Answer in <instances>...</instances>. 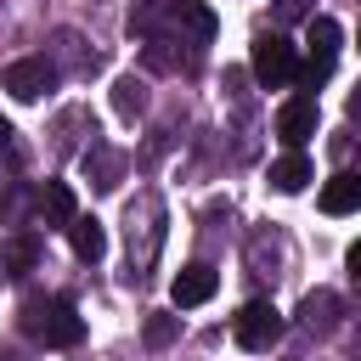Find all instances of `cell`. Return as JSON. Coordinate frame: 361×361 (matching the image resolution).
Segmentation results:
<instances>
[{"mask_svg": "<svg viewBox=\"0 0 361 361\" xmlns=\"http://www.w3.org/2000/svg\"><path fill=\"white\" fill-rule=\"evenodd\" d=\"M350 118H361V85L350 90Z\"/></svg>", "mask_w": 361, "mask_h": 361, "instance_id": "cell-19", "label": "cell"}, {"mask_svg": "<svg viewBox=\"0 0 361 361\" xmlns=\"http://www.w3.org/2000/svg\"><path fill=\"white\" fill-rule=\"evenodd\" d=\"M276 135H282L288 147H305V141L316 135V96H310V90H299V96L282 102V113H276Z\"/></svg>", "mask_w": 361, "mask_h": 361, "instance_id": "cell-5", "label": "cell"}, {"mask_svg": "<svg viewBox=\"0 0 361 361\" xmlns=\"http://www.w3.org/2000/svg\"><path fill=\"white\" fill-rule=\"evenodd\" d=\"M310 0H276V23H310Z\"/></svg>", "mask_w": 361, "mask_h": 361, "instance_id": "cell-17", "label": "cell"}, {"mask_svg": "<svg viewBox=\"0 0 361 361\" xmlns=\"http://www.w3.org/2000/svg\"><path fill=\"white\" fill-rule=\"evenodd\" d=\"M0 85H6L17 102H39V96L56 85V68H51L45 56H17V62L0 73Z\"/></svg>", "mask_w": 361, "mask_h": 361, "instance_id": "cell-4", "label": "cell"}, {"mask_svg": "<svg viewBox=\"0 0 361 361\" xmlns=\"http://www.w3.org/2000/svg\"><path fill=\"white\" fill-rule=\"evenodd\" d=\"M113 107H118L124 118H135V113L147 107V85H141L135 73H118V79H113Z\"/></svg>", "mask_w": 361, "mask_h": 361, "instance_id": "cell-15", "label": "cell"}, {"mask_svg": "<svg viewBox=\"0 0 361 361\" xmlns=\"http://www.w3.org/2000/svg\"><path fill=\"white\" fill-rule=\"evenodd\" d=\"M68 243H73V254H79V259H102V254H107V231H102V220H96V214H73Z\"/></svg>", "mask_w": 361, "mask_h": 361, "instance_id": "cell-11", "label": "cell"}, {"mask_svg": "<svg viewBox=\"0 0 361 361\" xmlns=\"http://www.w3.org/2000/svg\"><path fill=\"white\" fill-rule=\"evenodd\" d=\"M214 288H220V276H214V265H180L175 271V282H169V299L180 305V310H192V305H203V299H214Z\"/></svg>", "mask_w": 361, "mask_h": 361, "instance_id": "cell-6", "label": "cell"}, {"mask_svg": "<svg viewBox=\"0 0 361 361\" xmlns=\"http://www.w3.org/2000/svg\"><path fill=\"white\" fill-rule=\"evenodd\" d=\"M299 316H305L310 333H333V327H338V293H327V288L310 293V299L299 305Z\"/></svg>", "mask_w": 361, "mask_h": 361, "instance_id": "cell-14", "label": "cell"}, {"mask_svg": "<svg viewBox=\"0 0 361 361\" xmlns=\"http://www.w3.org/2000/svg\"><path fill=\"white\" fill-rule=\"evenodd\" d=\"M6 135H11V124H6V118H0V141H6Z\"/></svg>", "mask_w": 361, "mask_h": 361, "instance_id": "cell-20", "label": "cell"}, {"mask_svg": "<svg viewBox=\"0 0 361 361\" xmlns=\"http://www.w3.org/2000/svg\"><path fill=\"white\" fill-rule=\"evenodd\" d=\"M344 265H350V271H355V276H361V237H355V243H350V254H344Z\"/></svg>", "mask_w": 361, "mask_h": 361, "instance_id": "cell-18", "label": "cell"}, {"mask_svg": "<svg viewBox=\"0 0 361 361\" xmlns=\"http://www.w3.org/2000/svg\"><path fill=\"white\" fill-rule=\"evenodd\" d=\"M231 338H237L243 350H271V344L282 338V316H276V305H271V299H248V305L231 316Z\"/></svg>", "mask_w": 361, "mask_h": 361, "instance_id": "cell-3", "label": "cell"}, {"mask_svg": "<svg viewBox=\"0 0 361 361\" xmlns=\"http://www.w3.org/2000/svg\"><path fill=\"white\" fill-rule=\"evenodd\" d=\"M73 214H79L73 209V186L68 180H45L39 186V220L45 226H73Z\"/></svg>", "mask_w": 361, "mask_h": 361, "instance_id": "cell-9", "label": "cell"}, {"mask_svg": "<svg viewBox=\"0 0 361 361\" xmlns=\"http://www.w3.org/2000/svg\"><path fill=\"white\" fill-rule=\"evenodd\" d=\"M322 209H327V214H355V209H361V175H355V169L333 175V180L322 186Z\"/></svg>", "mask_w": 361, "mask_h": 361, "instance_id": "cell-10", "label": "cell"}, {"mask_svg": "<svg viewBox=\"0 0 361 361\" xmlns=\"http://www.w3.org/2000/svg\"><path fill=\"white\" fill-rule=\"evenodd\" d=\"M175 338H180V316H164V310L147 316V344H152V350H169Z\"/></svg>", "mask_w": 361, "mask_h": 361, "instance_id": "cell-16", "label": "cell"}, {"mask_svg": "<svg viewBox=\"0 0 361 361\" xmlns=\"http://www.w3.org/2000/svg\"><path fill=\"white\" fill-rule=\"evenodd\" d=\"M34 265H39V237H11L0 248V271L6 276H28Z\"/></svg>", "mask_w": 361, "mask_h": 361, "instance_id": "cell-13", "label": "cell"}, {"mask_svg": "<svg viewBox=\"0 0 361 361\" xmlns=\"http://www.w3.org/2000/svg\"><path fill=\"white\" fill-rule=\"evenodd\" d=\"M248 68H254V79H259L265 90H282V85H293V79H299L293 45H288L282 34H259V39H254V51H248Z\"/></svg>", "mask_w": 361, "mask_h": 361, "instance_id": "cell-2", "label": "cell"}, {"mask_svg": "<svg viewBox=\"0 0 361 361\" xmlns=\"http://www.w3.org/2000/svg\"><path fill=\"white\" fill-rule=\"evenodd\" d=\"M338 39H344V28L333 23V17H310L305 23V45H310V62L327 73L333 68V56H338Z\"/></svg>", "mask_w": 361, "mask_h": 361, "instance_id": "cell-7", "label": "cell"}, {"mask_svg": "<svg viewBox=\"0 0 361 361\" xmlns=\"http://www.w3.org/2000/svg\"><path fill=\"white\" fill-rule=\"evenodd\" d=\"M169 17H175V28H186L197 45L214 39V11H209L203 0H169Z\"/></svg>", "mask_w": 361, "mask_h": 361, "instance_id": "cell-12", "label": "cell"}, {"mask_svg": "<svg viewBox=\"0 0 361 361\" xmlns=\"http://www.w3.org/2000/svg\"><path fill=\"white\" fill-rule=\"evenodd\" d=\"M310 175H316V169H310V158H305L299 147H288V152H282V158L271 164V186H276L282 197H293V192H305V186H310Z\"/></svg>", "mask_w": 361, "mask_h": 361, "instance_id": "cell-8", "label": "cell"}, {"mask_svg": "<svg viewBox=\"0 0 361 361\" xmlns=\"http://www.w3.org/2000/svg\"><path fill=\"white\" fill-rule=\"evenodd\" d=\"M23 327L39 338V344H79L85 338V316L68 305V299H34L28 310H23Z\"/></svg>", "mask_w": 361, "mask_h": 361, "instance_id": "cell-1", "label": "cell"}]
</instances>
